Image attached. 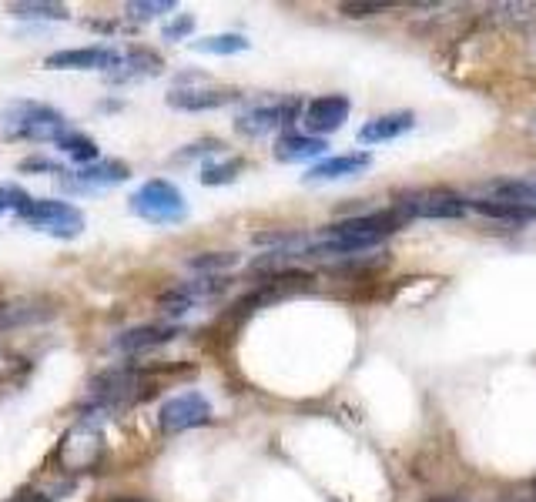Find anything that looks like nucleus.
I'll return each mask as SVG.
<instances>
[{"mask_svg": "<svg viewBox=\"0 0 536 502\" xmlns=\"http://www.w3.org/2000/svg\"><path fill=\"white\" fill-rule=\"evenodd\" d=\"M11 14L17 21H67L71 11L64 4H37V0H27V4H14Z\"/></svg>", "mask_w": 536, "mask_h": 502, "instance_id": "obj_21", "label": "nucleus"}, {"mask_svg": "<svg viewBox=\"0 0 536 502\" xmlns=\"http://www.w3.org/2000/svg\"><path fill=\"white\" fill-rule=\"evenodd\" d=\"M238 101V91H218V88H175L168 94V104L175 111H215L225 104Z\"/></svg>", "mask_w": 536, "mask_h": 502, "instance_id": "obj_14", "label": "nucleus"}, {"mask_svg": "<svg viewBox=\"0 0 536 502\" xmlns=\"http://www.w3.org/2000/svg\"><path fill=\"white\" fill-rule=\"evenodd\" d=\"M329 151V141L325 138H312V134H285V138L275 141V158L282 164H299V161H312L319 154Z\"/></svg>", "mask_w": 536, "mask_h": 502, "instance_id": "obj_17", "label": "nucleus"}, {"mask_svg": "<svg viewBox=\"0 0 536 502\" xmlns=\"http://www.w3.org/2000/svg\"><path fill=\"white\" fill-rule=\"evenodd\" d=\"M161 71V57L145 51V47H134V51L121 54V64L114 71V81H128V77H141V74H158Z\"/></svg>", "mask_w": 536, "mask_h": 502, "instance_id": "obj_19", "label": "nucleus"}, {"mask_svg": "<svg viewBox=\"0 0 536 502\" xmlns=\"http://www.w3.org/2000/svg\"><path fill=\"white\" fill-rule=\"evenodd\" d=\"M0 124L11 138L24 141H57L67 131V118L51 104L41 101H14L0 114Z\"/></svg>", "mask_w": 536, "mask_h": 502, "instance_id": "obj_2", "label": "nucleus"}, {"mask_svg": "<svg viewBox=\"0 0 536 502\" xmlns=\"http://www.w3.org/2000/svg\"><path fill=\"white\" fill-rule=\"evenodd\" d=\"M54 144L67 154V158L78 161L81 168H84V164H94V161H98V144H94V138H88V134H81V131H71V128H67Z\"/></svg>", "mask_w": 536, "mask_h": 502, "instance_id": "obj_20", "label": "nucleus"}, {"mask_svg": "<svg viewBox=\"0 0 536 502\" xmlns=\"http://www.w3.org/2000/svg\"><path fill=\"white\" fill-rule=\"evenodd\" d=\"M406 225L396 211H372V215H356L349 221H335L322 231V241L305 248V258H325V255H359L366 248L382 245L389 235Z\"/></svg>", "mask_w": 536, "mask_h": 502, "instance_id": "obj_1", "label": "nucleus"}, {"mask_svg": "<svg viewBox=\"0 0 536 502\" xmlns=\"http://www.w3.org/2000/svg\"><path fill=\"white\" fill-rule=\"evenodd\" d=\"M131 178V168L124 161H94V164H84L74 178V188L88 191V188H114V185H124Z\"/></svg>", "mask_w": 536, "mask_h": 502, "instance_id": "obj_16", "label": "nucleus"}, {"mask_svg": "<svg viewBox=\"0 0 536 502\" xmlns=\"http://www.w3.org/2000/svg\"><path fill=\"white\" fill-rule=\"evenodd\" d=\"M212 419H215L212 402H208L201 392L171 395V399L161 402V409H158V426L165 432H188V429L208 426Z\"/></svg>", "mask_w": 536, "mask_h": 502, "instance_id": "obj_8", "label": "nucleus"}, {"mask_svg": "<svg viewBox=\"0 0 536 502\" xmlns=\"http://www.w3.org/2000/svg\"><path fill=\"white\" fill-rule=\"evenodd\" d=\"M416 128V114L413 111H392L382 114V118H372L369 124L359 128L362 144H382V141H396L402 134H409Z\"/></svg>", "mask_w": 536, "mask_h": 502, "instance_id": "obj_15", "label": "nucleus"}, {"mask_svg": "<svg viewBox=\"0 0 536 502\" xmlns=\"http://www.w3.org/2000/svg\"><path fill=\"white\" fill-rule=\"evenodd\" d=\"M372 154L369 151H349V154H332L319 164H312L305 171L309 185H322V181H342V178H359L362 171H369Z\"/></svg>", "mask_w": 536, "mask_h": 502, "instance_id": "obj_12", "label": "nucleus"}, {"mask_svg": "<svg viewBox=\"0 0 536 502\" xmlns=\"http://www.w3.org/2000/svg\"><path fill=\"white\" fill-rule=\"evenodd\" d=\"M302 114H305V104L299 98H279V101L252 104V108L235 118V131L248 134V138H262V134L279 131V128H285V124H295Z\"/></svg>", "mask_w": 536, "mask_h": 502, "instance_id": "obj_7", "label": "nucleus"}, {"mask_svg": "<svg viewBox=\"0 0 536 502\" xmlns=\"http://www.w3.org/2000/svg\"><path fill=\"white\" fill-rule=\"evenodd\" d=\"M191 47L201 54H242L248 51V37L242 34H215V37H198Z\"/></svg>", "mask_w": 536, "mask_h": 502, "instance_id": "obj_22", "label": "nucleus"}, {"mask_svg": "<svg viewBox=\"0 0 536 502\" xmlns=\"http://www.w3.org/2000/svg\"><path fill=\"white\" fill-rule=\"evenodd\" d=\"M31 195H27L24 188H17V185H0V215H7V211H17V215H21V211L31 205Z\"/></svg>", "mask_w": 536, "mask_h": 502, "instance_id": "obj_26", "label": "nucleus"}, {"mask_svg": "<svg viewBox=\"0 0 536 502\" xmlns=\"http://www.w3.org/2000/svg\"><path fill=\"white\" fill-rule=\"evenodd\" d=\"M7 502H51V496H44V492H34V489H24V492H17V496H11Z\"/></svg>", "mask_w": 536, "mask_h": 502, "instance_id": "obj_30", "label": "nucleus"}, {"mask_svg": "<svg viewBox=\"0 0 536 502\" xmlns=\"http://www.w3.org/2000/svg\"><path fill=\"white\" fill-rule=\"evenodd\" d=\"M178 335H181L178 325H141V328H128V332H121L118 339L111 342V349L124 352V355H138V352H148V349H158V345L175 342Z\"/></svg>", "mask_w": 536, "mask_h": 502, "instance_id": "obj_13", "label": "nucleus"}, {"mask_svg": "<svg viewBox=\"0 0 536 502\" xmlns=\"http://www.w3.org/2000/svg\"><path fill=\"white\" fill-rule=\"evenodd\" d=\"M88 389H91V409L111 412V409H118V405L134 402V395L141 389V375L138 369H111V372L94 375Z\"/></svg>", "mask_w": 536, "mask_h": 502, "instance_id": "obj_9", "label": "nucleus"}, {"mask_svg": "<svg viewBox=\"0 0 536 502\" xmlns=\"http://www.w3.org/2000/svg\"><path fill=\"white\" fill-rule=\"evenodd\" d=\"M131 211L151 225H181L188 218V201L168 178H151L131 195Z\"/></svg>", "mask_w": 536, "mask_h": 502, "instance_id": "obj_4", "label": "nucleus"}, {"mask_svg": "<svg viewBox=\"0 0 536 502\" xmlns=\"http://www.w3.org/2000/svg\"><path fill=\"white\" fill-rule=\"evenodd\" d=\"M389 4H379V0H359V4H342V14L346 17H372L382 14Z\"/></svg>", "mask_w": 536, "mask_h": 502, "instance_id": "obj_28", "label": "nucleus"}, {"mask_svg": "<svg viewBox=\"0 0 536 502\" xmlns=\"http://www.w3.org/2000/svg\"><path fill=\"white\" fill-rule=\"evenodd\" d=\"M191 31H195V17H191V14H178L175 21L165 27V41H185Z\"/></svg>", "mask_w": 536, "mask_h": 502, "instance_id": "obj_27", "label": "nucleus"}, {"mask_svg": "<svg viewBox=\"0 0 536 502\" xmlns=\"http://www.w3.org/2000/svg\"><path fill=\"white\" fill-rule=\"evenodd\" d=\"M225 144L222 141H198V144H191V148H185L178 154V158H198V154H212V151H222Z\"/></svg>", "mask_w": 536, "mask_h": 502, "instance_id": "obj_29", "label": "nucleus"}, {"mask_svg": "<svg viewBox=\"0 0 536 502\" xmlns=\"http://www.w3.org/2000/svg\"><path fill=\"white\" fill-rule=\"evenodd\" d=\"M245 161L242 158H225V161H212L201 168V185L215 188V185H232V181L242 175Z\"/></svg>", "mask_w": 536, "mask_h": 502, "instance_id": "obj_23", "label": "nucleus"}, {"mask_svg": "<svg viewBox=\"0 0 536 502\" xmlns=\"http://www.w3.org/2000/svg\"><path fill=\"white\" fill-rule=\"evenodd\" d=\"M168 11H175V0H134V4H128V17H134V21H151V17Z\"/></svg>", "mask_w": 536, "mask_h": 502, "instance_id": "obj_25", "label": "nucleus"}, {"mask_svg": "<svg viewBox=\"0 0 536 502\" xmlns=\"http://www.w3.org/2000/svg\"><path fill=\"white\" fill-rule=\"evenodd\" d=\"M101 415L98 409H88L81 415V422L74 426L57 446L54 459L57 466L67 472H84L91 466H98L104 456V439H101Z\"/></svg>", "mask_w": 536, "mask_h": 502, "instance_id": "obj_3", "label": "nucleus"}, {"mask_svg": "<svg viewBox=\"0 0 536 502\" xmlns=\"http://www.w3.org/2000/svg\"><path fill=\"white\" fill-rule=\"evenodd\" d=\"M469 208L480 211L483 218L506 221V225H530V221L536 218V208L516 205V201H500V198H476Z\"/></svg>", "mask_w": 536, "mask_h": 502, "instance_id": "obj_18", "label": "nucleus"}, {"mask_svg": "<svg viewBox=\"0 0 536 502\" xmlns=\"http://www.w3.org/2000/svg\"><path fill=\"white\" fill-rule=\"evenodd\" d=\"M392 211H396L402 221H416V218L456 221V218H466L469 201L463 195H456V191L426 188V191H409V195H396V205H392Z\"/></svg>", "mask_w": 536, "mask_h": 502, "instance_id": "obj_5", "label": "nucleus"}, {"mask_svg": "<svg viewBox=\"0 0 536 502\" xmlns=\"http://www.w3.org/2000/svg\"><path fill=\"white\" fill-rule=\"evenodd\" d=\"M349 98L346 94H322V98H315L305 104V128H309L312 138H322V134H335L342 128V124L349 121Z\"/></svg>", "mask_w": 536, "mask_h": 502, "instance_id": "obj_11", "label": "nucleus"}, {"mask_svg": "<svg viewBox=\"0 0 536 502\" xmlns=\"http://www.w3.org/2000/svg\"><path fill=\"white\" fill-rule=\"evenodd\" d=\"M51 71H108V67L121 64V54L108 44H94V47H67V51H57L44 61Z\"/></svg>", "mask_w": 536, "mask_h": 502, "instance_id": "obj_10", "label": "nucleus"}, {"mask_svg": "<svg viewBox=\"0 0 536 502\" xmlns=\"http://www.w3.org/2000/svg\"><path fill=\"white\" fill-rule=\"evenodd\" d=\"M17 218H21V225L37 228L54 238H78L84 225H88V221H84V211L61 198H34Z\"/></svg>", "mask_w": 536, "mask_h": 502, "instance_id": "obj_6", "label": "nucleus"}, {"mask_svg": "<svg viewBox=\"0 0 536 502\" xmlns=\"http://www.w3.org/2000/svg\"><path fill=\"white\" fill-rule=\"evenodd\" d=\"M238 262V255L235 251H208V255H198V258H191V268L195 272H222V268H232Z\"/></svg>", "mask_w": 536, "mask_h": 502, "instance_id": "obj_24", "label": "nucleus"}, {"mask_svg": "<svg viewBox=\"0 0 536 502\" xmlns=\"http://www.w3.org/2000/svg\"><path fill=\"white\" fill-rule=\"evenodd\" d=\"M533 492H536V486H533Z\"/></svg>", "mask_w": 536, "mask_h": 502, "instance_id": "obj_31", "label": "nucleus"}]
</instances>
